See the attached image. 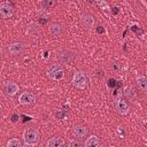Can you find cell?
<instances>
[{
  "mask_svg": "<svg viewBox=\"0 0 147 147\" xmlns=\"http://www.w3.org/2000/svg\"><path fill=\"white\" fill-rule=\"evenodd\" d=\"M40 140V132L36 127L25 129L23 132V141L26 147H34Z\"/></svg>",
  "mask_w": 147,
  "mask_h": 147,
  "instance_id": "obj_1",
  "label": "cell"
},
{
  "mask_svg": "<svg viewBox=\"0 0 147 147\" xmlns=\"http://www.w3.org/2000/svg\"><path fill=\"white\" fill-rule=\"evenodd\" d=\"M46 75L52 80H62L64 78V68L61 64H51L46 69Z\"/></svg>",
  "mask_w": 147,
  "mask_h": 147,
  "instance_id": "obj_2",
  "label": "cell"
},
{
  "mask_svg": "<svg viewBox=\"0 0 147 147\" xmlns=\"http://www.w3.org/2000/svg\"><path fill=\"white\" fill-rule=\"evenodd\" d=\"M72 85L79 90H84L86 86H87V83H88V79H87V76L84 71H76L74 74V77H72V80H71Z\"/></svg>",
  "mask_w": 147,
  "mask_h": 147,
  "instance_id": "obj_3",
  "label": "cell"
},
{
  "mask_svg": "<svg viewBox=\"0 0 147 147\" xmlns=\"http://www.w3.org/2000/svg\"><path fill=\"white\" fill-rule=\"evenodd\" d=\"M14 15V6L9 1L0 2V18L8 20Z\"/></svg>",
  "mask_w": 147,
  "mask_h": 147,
  "instance_id": "obj_4",
  "label": "cell"
},
{
  "mask_svg": "<svg viewBox=\"0 0 147 147\" xmlns=\"http://www.w3.org/2000/svg\"><path fill=\"white\" fill-rule=\"evenodd\" d=\"M18 102L22 106H32L36 102V95L30 91L22 92L18 96Z\"/></svg>",
  "mask_w": 147,
  "mask_h": 147,
  "instance_id": "obj_5",
  "label": "cell"
},
{
  "mask_svg": "<svg viewBox=\"0 0 147 147\" xmlns=\"http://www.w3.org/2000/svg\"><path fill=\"white\" fill-rule=\"evenodd\" d=\"M7 51L13 56L21 55L24 52V44L21 41H13L7 46Z\"/></svg>",
  "mask_w": 147,
  "mask_h": 147,
  "instance_id": "obj_6",
  "label": "cell"
},
{
  "mask_svg": "<svg viewBox=\"0 0 147 147\" xmlns=\"http://www.w3.org/2000/svg\"><path fill=\"white\" fill-rule=\"evenodd\" d=\"M18 90H20L18 85L15 82H13V80H7L2 85V91L5 92L6 95H9V96L15 95L18 92Z\"/></svg>",
  "mask_w": 147,
  "mask_h": 147,
  "instance_id": "obj_7",
  "label": "cell"
},
{
  "mask_svg": "<svg viewBox=\"0 0 147 147\" xmlns=\"http://www.w3.org/2000/svg\"><path fill=\"white\" fill-rule=\"evenodd\" d=\"M57 57H59L61 63H63V64H71L74 62V60H75V54L72 52L68 51V49H62V51L59 52Z\"/></svg>",
  "mask_w": 147,
  "mask_h": 147,
  "instance_id": "obj_8",
  "label": "cell"
},
{
  "mask_svg": "<svg viewBox=\"0 0 147 147\" xmlns=\"http://www.w3.org/2000/svg\"><path fill=\"white\" fill-rule=\"evenodd\" d=\"M114 108L119 115H127L129 114V103L123 99H117L114 102Z\"/></svg>",
  "mask_w": 147,
  "mask_h": 147,
  "instance_id": "obj_9",
  "label": "cell"
},
{
  "mask_svg": "<svg viewBox=\"0 0 147 147\" xmlns=\"http://www.w3.org/2000/svg\"><path fill=\"white\" fill-rule=\"evenodd\" d=\"M48 32H49L51 36L57 38V37H60V36L63 34L64 29H63V26H62L60 23L53 22V23H51V24L48 25Z\"/></svg>",
  "mask_w": 147,
  "mask_h": 147,
  "instance_id": "obj_10",
  "label": "cell"
},
{
  "mask_svg": "<svg viewBox=\"0 0 147 147\" xmlns=\"http://www.w3.org/2000/svg\"><path fill=\"white\" fill-rule=\"evenodd\" d=\"M72 133L76 138L78 139H82V138H86L87 134H88V129L83 125V124H76L74 127H72Z\"/></svg>",
  "mask_w": 147,
  "mask_h": 147,
  "instance_id": "obj_11",
  "label": "cell"
},
{
  "mask_svg": "<svg viewBox=\"0 0 147 147\" xmlns=\"http://www.w3.org/2000/svg\"><path fill=\"white\" fill-rule=\"evenodd\" d=\"M79 22H80V24H82L85 29H92L93 25H94V17H93L91 14L84 13V14L80 15Z\"/></svg>",
  "mask_w": 147,
  "mask_h": 147,
  "instance_id": "obj_12",
  "label": "cell"
},
{
  "mask_svg": "<svg viewBox=\"0 0 147 147\" xmlns=\"http://www.w3.org/2000/svg\"><path fill=\"white\" fill-rule=\"evenodd\" d=\"M45 147H64V139L61 137H52L46 141Z\"/></svg>",
  "mask_w": 147,
  "mask_h": 147,
  "instance_id": "obj_13",
  "label": "cell"
},
{
  "mask_svg": "<svg viewBox=\"0 0 147 147\" xmlns=\"http://www.w3.org/2000/svg\"><path fill=\"white\" fill-rule=\"evenodd\" d=\"M84 147H101L100 140L96 136H90L88 138H86L85 142H84Z\"/></svg>",
  "mask_w": 147,
  "mask_h": 147,
  "instance_id": "obj_14",
  "label": "cell"
},
{
  "mask_svg": "<svg viewBox=\"0 0 147 147\" xmlns=\"http://www.w3.org/2000/svg\"><path fill=\"white\" fill-rule=\"evenodd\" d=\"M137 84H138V87L141 92L145 93L147 91V79H146L145 76H141V75L138 76L137 77Z\"/></svg>",
  "mask_w": 147,
  "mask_h": 147,
  "instance_id": "obj_15",
  "label": "cell"
},
{
  "mask_svg": "<svg viewBox=\"0 0 147 147\" xmlns=\"http://www.w3.org/2000/svg\"><path fill=\"white\" fill-rule=\"evenodd\" d=\"M136 95H137V93H136V91H134V88H133L132 86H129V87L125 88V91H124V96H125L126 100L132 101V100L136 99Z\"/></svg>",
  "mask_w": 147,
  "mask_h": 147,
  "instance_id": "obj_16",
  "label": "cell"
},
{
  "mask_svg": "<svg viewBox=\"0 0 147 147\" xmlns=\"http://www.w3.org/2000/svg\"><path fill=\"white\" fill-rule=\"evenodd\" d=\"M29 33H32V34H36V33H38L39 31H40V25L39 24H37L36 22H32V23H30L29 25H28V30H26Z\"/></svg>",
  "mask_w": 147,
  "mask_h": 147,
  "instance_id": "obj_17",
  "label": "cell"
},
{
  "mask_svg": "<svg viewBox=\"0 0 147 147\" xmlns=\"http://www.w3.org/2000/svg\"><path fill=\"white\" fill-rule=\"evenodd\" d=\"M6 147H22V142L18 138H10L7 141Z\"/></svg>",
  "mask_w": 147,
  "mask_h": 147,
  "instance_id": "obj_18",
  "label": "cell"
},
{
  "mask_svg": "<svg viewBox=\"0 0 147 147\" xmlns=\"http://www.w3.org/2000/svg\"><path fill=\"white\" fill-rule=\"evenodd\" d=\"M56 6V2L54 0H46V1H42L41 2V7L44 9H52Z\"/></svg>",
  "mask_w": 147,
  "mask_h": 147,
  "instance_id": "obj_19",
  "label": "cell"
},
{
  "mask_svg": "<svg viewBox=\"0 0 147 147\" xmlns=\"http://www.w3.org/2000/svg\"><path fill=\"white\" fill-rule=\"evenodd\" d=\"M68 147H83V145L78 139H72L68 142Z\"/></svg>",
  "mask_w": 147,
  "mask_h": 147,
  "instance_id": "obj_20",
  "label": "cell"
},
{
  "mask_svg": "<svg viewBox=\"0 0 147 147\" xmlns=\"http://www.w3.org/2000/svg\"><path fill=\"white\" fill-rule=\"evenodd\" d=\"M110 147H115V146H110Z\"/></svg>",
  "mask_w": 147,
  "mask_h": 147,
  "instance_id": "obj_21",
  "label": "cell"
}]
</instances>
